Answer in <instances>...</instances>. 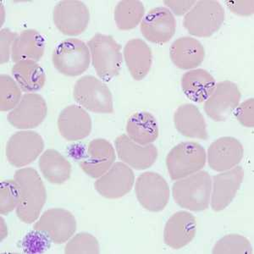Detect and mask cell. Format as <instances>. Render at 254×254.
I'll use <instances>...</instances> for the list:
<instances>
[{"mask_svg": "<svg viewBox=\"0 0 254 254\" xmlns=\"http://www.w3.org/2000/svg\"><path fill=\"white\" fill-rule=\"evenodd\" d=\"M14 180L20 192V200L15 208L16 215L26 224L36 222L47 200L43 180L38 171L32 168H22L15 171Z\"/></svg>", "mask_w": 254, "mask_h": 254, "instance_id": "obj_1", "label": "cell"}, {"mask_svg": "<svg viewBox=\"0 0 254 254\" xmlns=\"http://www.w3.org/2000/svg\"><path fill=\"white\" fill-rule=\"evenodd\" d=\"M225 20V9L218 1H197L186 14L183 26L190 35L208 38L218 32Z\"/></svg>", "mask_w": 254, "mask_h": 254, "instance_id": "obj_4", "label": "cell"}, {"mask_svg": "<svg viewBox=\"0 0 254 254\" xmlns=\"http://www.w3.org/2000/svg\"><path fill=\"white\" fill-rule=\"evenodd\" d=\"M48 113L46 101L38 93H26L20 103L7 116L9 124L15 128L27 130L40 126Z\"/></svg>", "mask_w": 254, "mask_h": 254, "instance_id": "obj_13", "label": "cell"}, {"mask_svg": "<svg viewBox=\"0 0 254 254\" xmlns=\"http://www.w3.org/2000/svg\"><path fill=\"white\" fill-rule=\"evenodd\" d=\"M124 59L130 75L141 81L148 74L152 66L153 55L144 41L134 38L127 42L124 48Z\"/></svg>", "mask_w": 254, "mask_h": 254, "instance_id": "obj_24", "label": "cell"}, {"mask_svg": "<svg viewBox=\"0 0 254 254\" xmlns=\"http://www.w3.org/2000/svg\"><path fill=\"white\" fill-rule=\"evenodd\" d=\"M116 150L106 139L97 138L89 142L87 152L80 161L81 170L92 178H99L116 161Z\"/></svg>", "mask_w": 254, "mask_h": 254, "instance_id": "obj_17", "label": "cell"}, {"mask_svg": "<svg viewBox=\"0 0 254 254\" xmlns=\"http://www.w3.org/2000/svg\"><path fill=\"white\" fill-rule=\"evenodd\" d=\"M181 83L185 95L191 101L199 104L207 100L216 85L214 76L203 69H191L184 73Z\"/></svg>", "mask_w": 254, "mask_h": 254, "instance_id": "obj_25", "label": "cell"}, {"mask_svg": "<svg viewBox=\"0 0 254 254\" xmlns=\"http://www.w3.org/2000/svg\"><path fill=\"white\" fill-rule=\"evenodd\" d=\"M170 57L179 69H195L202 63L205 51L199 41L190 37H182L171 44Z\"/></svg>", "mask_w": 254, "mask_h": 254, "instance_id": "obj_23", "label": "cell"}, {"mask_svg": "<svg viewBox=\"0 0 254 254\" xmlns=\"http://www.w3.org/2000/svg\"><path fill=\"white\" fill-rule=\"evenodd\" d=\"M8 235V230H7V226H6L5 222L3 218L1 217V241H3Z\"/></svg>", "mask_w": 254, "mask_h": 254, "instance_id": "obj_39", "label": "cell"}, {"mask_svg": "<svg viewBox=\"0 0 254 254\" xmlns=\"http://www.w3.org/2000/svg\"><path fill=\"white\" fill-rule=\"evenodd\" d=\"M0 214L7 215L16 208L20 192L15 180H4L0 186Z\"/></svg>", "mask_w": 254, "mask_h": 254, "instance_id": "obj_34", "label": "cell"}, {"mask_svg": "<svg viewBox=\"0 0 254 254\" xmlns=\"http://www.w3.org/2000/svg\"><path fill=\"white\" fill-rule=\"evenodd\" d=\"M87 46L92 56L97 75L105 81H110L121 71L122 66V46L109 35L96 33Z\"/></svg>", "mask_w": 254, "mask_h": 254, "instance_id": "obj_3", "label": "cell"}, {"mask_svg": "<svg viewBox=\"0 0 254 254\" xmlns=\"http://www.w3.org/2000/svg\"><path fill=\"white\" fill-rule=\"evenodd\" d=\"M212 179L208 172L198 171L177 180L172 188L175 202L182 208L199 212L210 203Z\"/></svg>", "mask_w": 254, "mask_h": 254, "instance_id": "obj_2", "label": "cell"}, {"mask_svg": "<svg viewBox=\"0 0 254 254\" xmlns=\"http://www.w3.org/2000/svg\"><path fill=\"white\" fill-rule=\"evenodd\" d=\"M205 149L197 142H184L176 145L166 157V166L171 180L185 178L204 167Z\"/></svg>", "mask_w": 254, "mask_h": 254, "instance_id": "obj_5", "label": "cell"}, {"mask_svg": "<svg viewBox=\"0 0 254 254\" xmlns=\"http://www.w3.org/2000/svg\"><path fill=\"white\" fill-rule=\"evenodd\" d=\"M236 117L243 127L253 128L254 127V100L249 98L240 104L236 109Z\"/></svg>", "mask_w": 254, "mask_h": 254, "instance_id": "obj_35", "label": "cell"}, {"mask_svg": "<svg viewBox=\"0 0 254 254\" xmlns=\"http://www.w3.org/2000/svg\"><path fill=\"white\" fill-rule=\"evenodd\" d=\"M38 165L44 178L52 184H63L71 175L70 163L55 149L45 151L41 155Z\"/></svg>", "mask_w": 254, "mask_h": 254, "instance_id": "obj_29", "label": "cell"}, {"mask_svg": "<svg viewBox=\"0 0 254 254\" xmlns=\"http://www.w3.org/2000/svg\"><path fill=\"white\" fill-rule=\"evenodd\" d=\"M3 14H4V10H3V6L1 4V20H2V22H1V26L3 25V20H4V16H3Z\"/></svg>", "mask_w": 254, "mask_h": 254, "instance_id": "obj_40", "label": "cell"}, {"mask_svg": "<svg viewBox=\"0 0 254 254\" xmlns=\"http://www.w3.org/2000/svg\"><path fill=\"white\" fill-rule=\"evenodd\" d=\"M140 204L150 212L165 209L170 200V188L159 174L148 171L138 176L135 185Z\"/></svg>", "mask_w": 254, "mask_h": 254, "instance_id": "obj_10", "label": "cell"}, {"mask_svg": "<svg viewBox=\"0 0 254 254\" xmlns=\"http://www.w3.org/2000/svg\"><path fill=\"white\" fill-rule=\"evenodd\" d=\"M100 253L99 243L95 237L87 232H81L69 240L65 248L66 254H98Z\"/></svg>", "mask_w": 254, "mask_h": 254, "instance_id": "obj_33", "label": "cell"}, {"mask_svg": "<svg viewBox=\"0 0 254 254\" xmlns=\"http://www.w3.org/2000/svg\"><path fill=\"white\" fill-rule=\"evenodd\" d=\"M126 130L127 136L142 146L155 142L159 134L156 119L146 111L133 114L127 121Z\"/></svg>", "mask_w": 254, "mask_h": 254, "instance_id": "obj_27", "label": "cell"}, {"mask_svg": "<svg viewBox=\"0 0 254 254\" xmlns=\"http://www.w3.org/2000/svg\"><path fill=\"white\" fill-rule=\"evenodd\" d=\"M92 127L89 114L78 105H69L64 108L59 116V131L69 142L86 138L92 131Z\"/></svg>", "mask_w": 254, "mask_h": 254, "instance_id": "obj_20", "label": "cell"}, {"mask_svg": "<svg viewBox=\"0 0 254 254\" xmlns=\"http://www.w3.org/2000/svg\"><path fill=\"white\" fill-rule=\"evenodd\" d=\"M18 37L16 32H12L8 28L1 30L0 32V43H1V57L0 63L4 64L9 62L11 58V50L13 44Z\"/></svg>", "mask_w": 254, "mask_h": 254, "instance_id": "obj_36", "label": "cell"}, {"mask_svg": "<svg viewBox=\"0 0 254 254\" xmlns=\"http://www.w3.org/2000/svg\"><path fill=\"white\" fill-rule=\"evenodd\" d=\"M196 232L195 217L187 211L176 212L168 220L164 230V241L171 249H182L194 239Z\"/></svg>", "mask_w": 254, "mask_h": 254, "instance_id": "obj_21", "label": "cell"}, {"mask_svg": "<svg viewBox=\"0 0 254 254\" xmlns=\"http://www.w3.org/2000/svg\"><path fill=\"white\" fill-rule=\"evenodd\" d=\"M254 0L252 1H225L228 9L233 14L241 16H249L254 14Z\"/></svg>", "mask_w": 254, "mask_h": 254, "instance_id": "obj_37", "label": "cell"}, {"mask_svg": "<svg viewBox=\"0 0 254 254\" xmlns=\"http://www.w3.org/2000/svg\"><path fill=\"white\" fill-rule=\"evenodd\" d=\"M45 39L34 29L22 31L18 35L11 50V60L17 63L20 61H39L45 51Z\"/></svg>", "mask_w": 254, "mask_h": 254, "instance_id": "obj_26", "label": "cell"}, {"mask_svg": "<svg viewBox=\"0 0 254 254\" xmlns=\"http://www.w3.org/2000/svg\"><path fill=\"white\" fill-rule=\"evenodd\" d=\"M135 182L131 168L123 162H116L94 183L98 193L108 199L121 198L129 193Z\"/></svg>", "mask_w": 254, "mask_h": 254, "instance_id": "obj_14", "label": "cell"}, {"mask_svg": "<svg viewBox=\"0 0 254 254\" xmlns=\"http://www.w3.org/2000/svg\"><path fill=\"white\" fill-rule=\"evenodd\" d=\"M53 19L57 29L64 35L78 36L88 26L89 9L81 1H61L55 6Z\"/></svg>", "mask_w": 254, "mask_h": 254, "instance_id": "obj_11", "label": "cell"}, {"mask_svg": "<svg viewBox=\"0 0 254 254\" xmlns=\"http://www.w3.org/2000/svg\"><path fill=\"white\" fill-rule=\"evenodd\" d=\"M164 3L170 8V10L173 12L176 15H183L190 10L194 4L195 1H164Z\"/></svg>", "mask_w": 254, "mask_h": 254, "instance_id": "obj_38", "label": "cell"}, {"mask_svg": "<svg viewBox=\"0 0 254 254\" xmlns=\"http://www.w3.org/2000/svg\"><path fill=\"white\" fill-rule=\"evenodd\" d=\"M243 154V144L237 139L231 136L220 137L208 147V165L218 172L229 171L242 161Z\"/></svg>", "mask_w": 254, "mask_h": 254, "instance_id": "obj_19", "label": "cell"}, {"mask_svg": "<svg viewBox=\"0 0 254 254\" xmlns=\"http://www.w3.org/2000/svg\"><path fill=\"white\" fill-rule=\"evenodd\" d=\"M215 254H251V243L248 238L237 234L225 236L215 244L213 249Z\"/></svg>", "mask_w": 254, "mask_h": 254, "instance_id": "obj_32", "label": "cell"}, {"mask_svg": "<svg viewBox=\"0 0 254 254\" xmlns=\"http://www.w3.org/2000/svg\"><path fill=\"white\" fill-rule=\"evenodd\" d=\"M44 149V139L38 132L20 130L13 134L8 140L6 158L13 166L24 167L38 159Z\"/></svg>", "mask_w": 254, "mask_h": 254, "instance_id": "obj_9", "label": "cell"}, {"mask_svg": "<svg viewBox=\"0 0 254 254\" xmlns=\"http://www.w3.org/2000/svg\"><path fill=\"white\" fill-rule=\"evenodd\" d=\"M35 231L55 244L68 242L76 231L72 213L64 208H50L41 215L33 225Z\"/></svg>", "mask_w": 254, "mask_h": 254, "instance_id": "obj_8", "label": "cell"}, {"mask_svg": "<svg viewBox=\"0 0 254 254\" xmlns=\"http://www.w3.org/2000/svg\"><path fill=\"white\" fill-rule=\"evenodd\" d=\"M243 179L244 171L241 166H236L214 176L210 196L212 209L220 212L227 208L239 190Z\"/></svg>", "mask_w": 254, "mask_h": 254, "instance_id": "obj_16", "label": "cell"}, {"mask_svg": "<svg viewBox=\"0 0 254 254\" xmlns=\"http://www.w3.org/2000/svg\"><path fill=\"white\" fill-rule=\"evenodd\" d=\"M91 54L87 44L77 38H68L55 48L52 61L55 69L66 76H77L89 68Z\"/></svg>", "mask_w": 254, "mask_h": 254, "instance_id": "obj_6", "label": "cell"}, {"mask_svg": "<svg viewBox=\"0 0 254 254\" xmlns=\"http://www.w3.org/2000/svg\"><path fill=\"white\" fill-rule=\"evenodd\" d=\"M174 123L182 136L200 140L208 138L205 120L194 104H184L177 108L174 114Z\"/></svg>", "mask_w": 254, "mask_h": 254, "instance_id": "obj_22", "label": "cell"}, {"mask_svg": "<svg viewBox=\"0 0 254 254\" xmlns=\"http://www.w3.org/2000/svg\"><path fill=\"white\" fill-rule=\"evenodd\" d=\"M241 97L237 84L231 81H220L204 102L203 109L214 122H225L239 105Z\"/></svg>", "mask_w": 254, "mask_h": 254, "instance_id": "obj_12", "label": "cell"}, {"mask_svg": "<svg viewBox=\"0 0 254 254\" xmlns=\"http://www.w3.org/2000/svg\"><path fill=\"white\" fill-rule=\"evenodd\" d=\"M115 146L119 159L137 171L150 168L158 158V149L154 145L142 146L125 134L116 137Z\"/></svg>", "mask_w": 254, "mask_h": 254, "instance_id": "obj_18", "label": "cell"}, {"mask_svg": "<svg viewBox=\"0 0 254 254\" xmlns=\"http://www.w3.org/2000/svg\"><path fill=\"white\" fill-rule=\"evenodd\" d=\"M22 98L21 89L15 79L8 75H0V110H12Z\"/></svg>", "mask_w": 254, "mask_h": 254, "instance_id": "obj_31", "label": "cell"}, {"mask_svg": "<svg viewBox=\"0 0 254 254\" xmlns=\"http://www.w3.org/2000/svg\"><path fill=\"white\" fill-rule=\"evenodd\" d=\"M12 75L24 93H34L46 83V74L37 61H20L11 69Z\"/></svg>", "mask_w": 254, "mask_h": 254, "instance_id": "obj_28", "label": "cell"}, {"mask_svg": "<svg viewBox=\"0 0 254 254\" xmlns=\"http://www.w3.org/2000/svg\"><path fill=\"white\" fill-rule=\"evenodd\" d=\"M140 29L143 37L151 43L166 44L176 32V18L168 8H154L147 12L142 19Z\"/></svg>", "mask_w": 254, "mask_h": 254, "instance_id": "obj_15", "label": "cell"}, {"mask_svg": "<svg viewBox=\"0 0 254 254\" xmlns=\"http://www.w3.org/2000/svg\"><path fill=\"white\" fill-rule=\"evenodd\" d=\"M73 97L81 107L97 114L114 112L112 93L106 84L93 75L78 79L73 90Z\"/></svg>", "mask_w": 254, "mask_h": 254, "instance_id": "obj_7", "label": "cell"}, {"mask_svg": "<svg viewBox=\"0 0 254 254\" xmlns=\"http://www.w3.org/2000/svg\"><path fill=\"white\" fill-rule=\"evenodd\" d=\"M143 3L137 0H123L116 4L114 18L116 26L121 31L134 29L143 19Z\"/></svg>", "mask_w": 254, "mask_h": 254, "instance_id": "obj_30", "label": "cell"}]
</instances>
